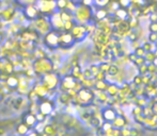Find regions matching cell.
<instances>
[{
    "instance_id": "cell-12",
    "label": "cell",
    "mask_w": 157,
    "mask_h": 136,
    "mask_svg": "<svg viewBox=\"0 0 157 136\" xmlns=\"http://www.w3.org/2000/svg\"><path fill=\"white\" fill-rule=\"evenodd\" d=\"M52 26H55L56 28H61L62 27V19H61V17L59 16H54L52 18Z\"/></svg>"
},
{
    "instance_id": "cell-2",
    "label": "cell",
    "mask_w": 157,
    "mask_h": 136,
    "mask_svg": "<svg viewBox=\"0 0 157 136\" xmlns=\"http://www.w3.org/2000/svg\"><path fill=\"white\" fill-rule=\"evenodd\" d=\"M59 39H60V36L56 33V32H49L45 35L44 37V41H45V44L50 48H56L59 46Z\"/></svg>"
},
{
    "instance_id": "cell-5",
    "label": "cell",
    "mask_w": 157,
    "mask_h": 136,
    "mask_svg": "<svg viewBox=\"0 0 157 136\" xmlns=\"http://www.w3.org/2000/svg\"><path fill=\"white\" fill-rule=\"evenodd\" d=\"M24 123L27 124L28 127H33L35 123H36V117H35L34 114L32 113H28L24 116V119H23Z\"/></svg>"
},
{
    "instance_id": "cell-1",
    "label": "cell",
    "mask_w": 157,
    "mask_h": 136,
    "mask_svg": "<svg viewBox=\"0 0 157 136\" xmlns=\"http://www.w3.org/2000/svg\"><path fill=\"white\" fill-rule=\"evenodd\" d=\"M52 69V65L46 59H41L34 64V70L37 73H48Z\"/></svg>"
},
{
    "instance_id": "cell-7",
    "label": "cell",
    "mask_w": 157,
    "mask_h": 136,
    "mask_svg": "<svg viewBox=\"0 0 157 136\" xmlns=\"http://www.w3.org/2000/svg\"><path fill=\"white\" fill-rule=\"evenodd\" d=\"M28 131H29V127L25 123H21L16 127V132L18 135H21V136L26 135L28 133Z\"/></svg>"
},
{
    "instance_id": "cell-17",
    "label": "cell",
    "mask_w": 157,
    "mask_h": 136,
    "mask_svg": "<svg viewBox=\"0 0 157 136\" xmlns=\"http://www.w3.org/2000/svg\"><path fill=\"white\" fill-rule=\"evenodd\" d=\"M122 2H123V4H127L128 0H122Z\"/></svg>"
},
{
    "instance_id": "cell-6",
    "label": "cell",
    "mask_w": 157,
    "mask_h": 136,
    "mask_svg": "<svg viewBox=\"0 0 157 136\" xmlns=\"http://www.w3.org/2000/svg\"><path fill=\"white\" fill-rule=\"evenodd\" d=\"M18 79L16 77H9L6 78V85H8L10 88H15V87L18 86Z\"/></svg>"
},
{
    "instance_id": "cell-10",
    "label": "cell",
    "mask_w": 157,
    "mask_h": 136,
    "mask_svg": "<svg viewBox=\"0 0 157 136\" xmlns=\"http://www.w3.org/2000/svg\"><path fill=\"white\" fill-rule=\"evenodd\" d=\"M0 70H2L3 72H6V73H11L13 71V66L10 62H6V64L0 66Z\"/></svg>"
},
{
    "instance_id": "cell-19",
    "label": "cell",
    "mask_w": 157,
    "mask_h": 136,
    "mask_svg": "<svg viewBox=\"0 0 157 136\" xmlns=\"http://www.w3.org/2000/svg\"><path fill=\"white\" fill-rule=\"evenodd\" d=\"M0 98H1V94H0Z\"/></svg>"
},
{
    "instance_id": "cell-16",
    "label": "cell",
    "mask_w": 157,
    "mask_h": 136,
    "mask_svg": "<svg viewBox=\"0 0 157 136\" xmlns=\"http://www.w3.org/2000/svg\"><path fill=\"white\" fill-rule=\"evenodd\" d=\"M28 136H39V135H37V133H31V134H29Z\"/></svg>"
},
{
    "instance_id": "cell-13",
    "label": "cell",
    "mask_w": 157,
    "mask_h": 136,
    "mask_svg": "<svg viewBox=\"0 0 157 136\" xmlns=\"http://www.w3.org/2000/svg\"><path fill=\"white\" fill-rule=\"evenodd\" d=\"M44 132H45L46 135H54L55 133H56V130H55L54 127L46 126V127H44Z\"/></svg>"
},
{
    "instance_id": "cell-9",
    "label": "cell",
    "mask_w": 157,
    "mask_h": 136,
    "mask_svg": "<svg viewBox=\"0 0 157 136\" xmlns=\"http://www.w3.org/2000/svg\"><path fill=\"white\" fill-rule=\"evenodd\" d=\"M73 41V36L71 34H63L60 36L59 39V43H63V44H72Z\"/></svg>"
},
{
    "instance_id": "cell-3",
    "label": "cell",
    "mask_w": 157,
    "mask_h": 136,
    "mask_svg": "<svg viewBox=\"0 0 157 136\" xmlns=\"http://www.w3.org/2000/svg\"><path fill=\"white\" fill-rule=\"evenodd\" d=\"M58 84V79L55 74H45L43 78V85L47 89L55 88Z\"/></svg>"
},
{
    "instance_id": "cell-18",
    "label": "cell",
    "mask_w": 157,
    "mask_h": 136,
    "mask_svg": "<svg viewBox=\"0 0 157 136\" xmlns=\"http://www.w3.org/2000/svg\"><path fill=\"white\" fill-rule=\"evenodd\" d=\"M0 41H1V35H0Z\"/></svg>"
},
{
    "instance_id": "cell-4",
    "label": "cell",
    "mask_w": 157,
    "mask_h": 136,
    "mask_svg": "<svg viewBox=\"0 0 157 136\" xmlns=\"http://www.w3.org/2000/svg\"><path fill=\"white\" fill-rule=\"evenodd\" d=\"M52 109H54V106H52V102H50V101H44V102H42L41 104L39 105L40 113H42L43 115H45V116L49 115V114L52 113Z\"/></svg>"
},
{
    "instance_id": "cell-8",
    "label": "cell",
    "mask_w": 157,
    "mask_h": 136,
    "mask_svg": "<svg viewBox=\"0 0 157 136\" xmlns=\"http://www.w3.org/2000/svg\"><path fill=\"white\" fill-rule=\"evenodd\" d=\"M47 91L48 89L46 88L44 85H40V86H36L34 88V93L36 94L39 97H44V96L47 95Z\"/></svg>"
},
{
    "instance_id": "cell-15",
    "label": "cell",
    "mask_w": 157,
    "mask_h": 136,
    "mask_svg": "<svg viewBox=\"0 0 157 136\" xmlns=\"http://www.w3.org/2000/svg\"><path fill=\"white\" fill-rule=\"evenodd\" d=\"M96 2L98 4H101V5H103V4H105L107 2V0H96Z\"/></svg>"
},
{
    "instance_id": "cell-11",
    "label": "cell",
    "mask_w": 157,
    "mask_h": 136,
    "mask_svg": "<svg viewBox=\"0 0 157 136\" xmlns=\"http://www.w3.org/2000/svg\"><path fill=\"white\" fill-rule=\"evenodd\" d=\"M26 15H27L29 18H34L36 16V10H35L33 6H28L26 9Z\"/></svg>"
},
{
    "instance_id": "cell-14",
    "label": "cell",
    "mask_w": 157,
    "mask_h": 136,
    "mask_svg": "<svg viewBox=\"0 0 157 136\" xmlns=\"http://www.w3.org/2000/svg\"><path fill=\"white\" fill-rule=\"evenodd\" d=\"M58 5L60 6V8H63V6L65 5V1H64V0H59Z\"/></svg>"
}]
</instances>
